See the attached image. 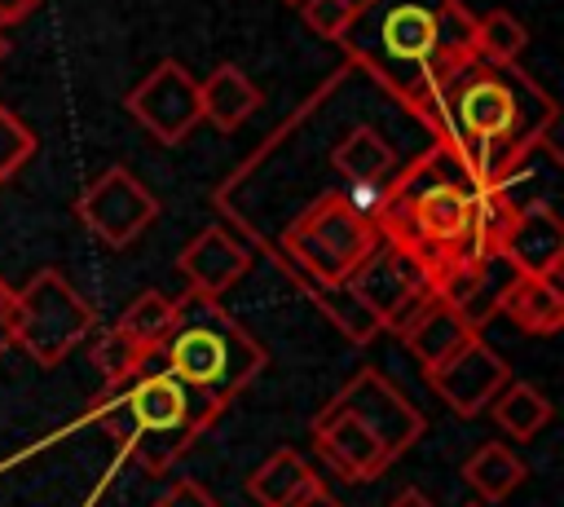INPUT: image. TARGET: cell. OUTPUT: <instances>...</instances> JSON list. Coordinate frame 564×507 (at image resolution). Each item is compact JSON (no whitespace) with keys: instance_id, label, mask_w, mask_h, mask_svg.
<instances>
[{"instance_id":"obj_1","label":"cell","mask_w":564,"mask_h":507,"mask_svg":"<svg viewBox=\"0 0 564 507\" xmlns=\"http://www.w3.org/2000/svg\"><path fill=\"white\" fill-rule=\"evenodd\" d=\"M471 26L463 0H361L339 44L366 79L427 123L445 84L476 57Z\"/></svg>"},{"instance_id":"obj_2","label":"cell","mask_w":564,"mask_h":507,"mask_svg":"<svg viewBox=\"0 0 564 507\" xmlns=\"http://www.w3.org/2000/svg\"><path fill=\"white\" fill-rule=\"evenodd\" d=\"M423 128L480 190H498L533 150L555 141V101L516 66L471 57L445 84Z\"/></svg>"},{"instance_id":"obj_3","label":"cell","mask_w":564,"mask_h":507,"mask_svg":"<svg viewBox=\"0 0 564 507\" xmlns=\"http://www.w3.org/2000/svg\"><path fill=\"white\" fill-rule=\"evenodd\" d=\"M93 419L106 423V432L145 476H167L194 436L220 419V406L189 392L167 370H141L123 384H106V392L93 401Z\"/></svg>"},{"instance_id":"obj_4","label":"cell","mask_w":564,"mask_h":507,"mask_svg":"<svg viewBox=\"0 0 564 507\" xmlns=\"http://www.w3.org/2000/svg\"><path fill=\"white\" fill-rule=\"evenodd\" d=\"M172 304H176V322L159 348V370H167L189 392H198L225 410L260 375L264 348L212 295L185 291Z\"/></svg>"},{"instance_id":"obj_5","label":"cell","mask_w":564,"mask_h":507,"mask_svg":"<svg viewBox=\"0 0 564 507\" xmlns=\"http://www.w3.org/2000/svg\"><path fill=\"white\" fill-rule=\"evenodd\" d=\"M13 344H22L40 366H57L88 331H93V304L57 273L40 269L22 291L9 300Z\"/></svg>"},{"instance_id":"obj_6","label":"cell","mask_w":564,"mask_h":507,"mask_svg":"<svg viewBox=\"0 0 564 507\" xmlns=\"http://www.w3.org/2000/svg\"><path fill=\"white\" fill-rule=\"evenodd\" d=\"M348 287L357 291V300L379 317V331H405L414 322V313L436 295L423 278V269L397 251L392 242L379 238V247L361 260V269L348 278Z\"/></svg>"},{"instance_id":"obj_7","label":"cell","mask_w":564,"mask_h":507,"mask_svg":"<svg viewBox=\"0 0 564 507\" xmlns=\"http://www.w3.org/2000/svg\"><path fill=\"white\" fill-rule=\"evenodd\" d=\"M75 216L106 247H128L159 220V198L145 190V181L115 163L75 198Z\"/></svg>"},{"instance_id":"obj_8","label":"cell","mask_w":564,"mask_h":507,"mask_svg":"<svg viewBox=\"0 0 564 507\" xmlns=\"http://www.w3.org/2000/svg\"><path fill=\"white\" fill-rule=\"evenodd\" d=\"M326 410H339V414H352L361 428H370L379 436V445L388 450V459H401L419 436H423V414L375 370V366H361L344 388L339 397H330Z\"/></svg>"},{"instance_id":"obj_9","label":"cell","mask_w":564,"mask_h":507,"mask_svg":"<svg viewBox=\"0 0 564 507\" xmlns=\"http://www.w3.org/2000/svg\"><path fill=\"white\" fill-rule=\"evenodd\" d=\"M128 115L159 141V145H181L198 123V79L181 66V62H159L128 97H123Z\"/></svg>"},{"instance_id":"obj_10","label":"cell","mask_w":564,"mask_h":507,"mask_svg":"<svg viewBox=\"0 0 564 507\" xmlns=\"http://www.w3.org/2000/svg\"><path fill=\"white\" fill-rule=\"evenodd\" d=\"M423 375H427L432 392H436L454 414L476 419V414L494 401V392L511 379V366H507L480 335H471L463 348H454L445 362H436V366L423 370Z\"/></svg>"},{"instance_id":"obj_11","label":"cell","mask_w":564,"mask_h":507,"mask_svg":"<svg viewBox=\"0 0 564 507\" xmlns=\"http://www.w3.org/2000/svg\"><path fill=\"white\" fill-rule=\"evenodd\" d=\"M498 260L511 265V273H533V278H555L564 265V220L546 198H529L511 207Z\"/></svg>"},{"instance_id":"obj_12","label":"cell","mask_w":564,"mask_h":507,"mask_svg":"<svg viewBox=\"0 0 564 507\" xmlns=\"http://www.w3.org/2000/svg\"><path fill=\"white\" fill-rule=\"evenodd\" d=\"M313 445H317V459L352 485H366V481L383 476L388 463H392L388 450L379 445V436L370 428H361L352 414H339V410H322L313 419Z\"/></svg>"},{"instance_id":"obj_13","label":"cell","mask_w":564,"mask_h":507,"mask_svg":"<svg viewBox=\"0 0 564 507\" xmlns=\"http://www.w3.org/2000/svg\"><path fill=\"white\" fill-rule=\"evenodd\" d=\"M176 269H181V278H185L189 291L220 300L251 269V251L225 225H207V229H198L185 242V251L176 256Z\"/></svg>"},{"instance_id":"obj_14","label":"cell","mask_w":564,"mask_h":507,"mask_svg":"<svg viewBox=\"0 0 564 507\" xmlns=\"http://www.w3.org/2000/svg\"><path fill=\"white\" fill-rule=\"evenodd\" d=\"M471 335H480V326H476L463 309L445 304L441 295H432V300L414 313V322L401 331L405 348L419 357V366H423V370H432L436 362H445V357H449L454 348H463Z\"/></svg>"},{"instance_id":"obj_15","label":"cell","mask_w":564,"mask_h":507,"mask_svg":"<svg viewBox=\"0 0 564 507\" xmlns=\"http://www.w3.org/2000/svg\"><path fill=\"white\" fill-rule=\"evenodd\" d=\"M260 106H264V93H260L256 79H247V71L234 66V62H220L207 79H198V115H203L216 132L242 128Z\"/></svg>"},{"instance_id":"obj_16","label":"cell","mask_w":564,"mask_h":507,"mask_svg":"<svg viewBox=\"0 0 564 507\" xmlns=\"http://www.w3.org/2000/svg\"><path fill=\"white\" fill-rule=\"evenodd\" d=\"M498 313H507L520 331L529 335H555L564 326V291L555 278H533V273H511V282L494 300Z\"/></svg>"},{"instance_id":"obj_17","label":"cell","mask_w":564,"mask_h":507,"mask_svg":"<svg viewBox=\"0 0 564 507\" xmlns=\"http://www.w3.org/2000/svg\"><path fill=\"white\" fill-rule=\"evenodd\" d=\"M330 168L348 181V185H388L397 176V150L379 137L375 123H357L348 128L335 150H330Z\"/></svg>"},{"instance_id":"obj_18","label":"cell","mask_w":564,"mask_h":507,"mask_svg":"<svg viewBox=\"0 0 564 507\" xmlns=\"http://www.w3.org/2000/svg\"><path fill=\"white\" fill-rule=\"evenodd\" d=\"M485 410H494V423L511 436V441H533L546 423H551V401L533 388V384H520V379H507L498 392H494V401L485 406Z\"/></svg>"},{"instance_id":"obj_19","label":"cell","mask_w":564,"mask_h":507,"mask_svg":"<svg viewBox=\"0 0 564 507\" xmlns=\"http://www.w3.org/2000/svg\"><path fill=\"white\" fill-rule=\"evenodd\" d=\"M529 476V467L516 459V450H507L502 441H485L480 450H471V459L463 463V481L485 498V503H502L520 481Z\"/></svg>"},{"instance_id":"obj_20","label":"cell","mask_w":564,"mask_h":507,"mask_svg":"<svg viewBox=\"0 0 564 507\" xmlns=\"http://www.w3.org/2000/svg\"><path fill=\"white\" fill-rule=\"evenodd\" d=\"M308 481H317V472L295 454V450H273L251 476H247V494L260 507H286Z\"/></svg>"},{"instance_id":"obj_21","label":"cell","mask_w":564,"mask_h":507,"mask_svg":"<svg viewBox=\"0 0 564 507\" xmlns=\"http://www.w3.org/2000/svg\"><path fill=\"white\" fill-rule=\"evenodd\" d=\"M524 44H529V26L511 9H489L471 26V53H476V62L516 66L520 53H524Z\"/></svg>"},{"instance_id":"obj_22","label":"cell","mask_w":564,"mask_h":507,"mask_svg":"<svg viewBox=\"0 0 564 507\" xmlns=\"http://www.w3.org/2000/svg\"><path fill=\"white\" fill-rule=\"evenodd\" d=\"M172 322H176V304L163 295V291H141L115 322V331H123L132 344H141L150 357L163 348V339L172 335Z\"/></svg>"},{"instance_id":"obj_23","label":"cell","mask_w":564,"mask_h":507,"mask_svg":"<svg viewBox=\"0 0 564 507\" xmlns=\"http://www.w3.org/2000/svg\"><path fill=\"white\" fill-rule=\"evenodd\" d=\"M145 362H150V353H145L141 344H132V339H128L123 331H115V326L93 344V366H97V375H101L106 384H123V379L141 375Z\"/></svg>"},{"instance_id":"obj_24","label":"cell","mask_w":564,"mask_h":507,"mask_svg":"<svg viewBox=\"0 0 564 507\" xmlns=\"http://www.w3.org/2000/svg\"><path fill=\"white\" fill-rule=\"evenodd\" d=\"M35 154V132L0 101V185H9Z\"/></svg>"},{"instance_id":"obj_25","label":"cell","mask_w":564,"mask_h":507,"mask_svg":"<svg viewBox=\"0 0 564 507\" xmlns=\"http://www.w3.org/2000/svg\"><path fill=\"white\" fill-rule=\"evenodd\" d=\"M352 4L357 0H300V18L308 31H317L322 40H339L344 26L352 22Z\"/></svg>"},{"instance_id":"obj_26","label":"cell","mask_w":564,"mask_h":507,"mask_svg":"<svg viewBox=\"0 0 564 507\" xmlns=\"http://www.w3.org/2000/svg\"><path fill=\"white\" fill-rule=\"evenodd\" d=\"M150 507H225L216 494H207L198 481H176L172 489H163Z\"/></svg>"},{"instance_id":"obj_27","label":"cell","mask_w":564,"mask_h":507,"mask_svg":"<svg viewBox=\"0 0 564 507\" xmlns=\"http://www.w3.org/2000/svg\"><path fill=\"white\" fill-rule=\"evenodd\" d=\"M286 507H344V503H339V498L322 485V476H317V481H308V485H304Z\"/></svg>"},{"instance_id":"obj_28","label":"cell","mask_w":564,"mask_h":507,"mask_svg":"<svg viewBox=\"0 0 564 507\" xmlns=\"http://www.w3.org/2000/svg\"><path fill=\"white\" fill-rule=\"evenodd\" d=\"M35 4H40V0H0V31H4V26H18L22 18H31Z\"/></svg>"},{"instance_id":"obj_29","label":"cell","mask_w":564,"mask_h":507,"mask_svg":"<svg viewBox=\"0 0 564 507\" xmlns=\"http://www.w3.org/2000/svg\"><path fill=\"white\" fill-rule=\"evenodd\" d=\"M388 507H432V503H427V498H423L419 489H401V494H397V498H392Z\"/></svg>"},{"instance_id":"obj_30","label":"cell","mask_w":564,"mask_h":507,"mask_svg":"<svg viewBox=\"0 0 564 507\" xmlns=\"http://www.w3.org/2000/svg\"><path fill=\"white\" fill-rule=\"evenodd\" d=\"M13 348V322H9V309H0V357Z\"/></svg>"},{"instance_id":"obj_31","label":"cell","mask_w":564,"mask_h":507,"mask_svg":"<svg viewBox=\"0 0 564 507\" xmlns=\"http://www.w3.org/2000/svg\"><path fill=\"white\" fill-rule=\"evenodd\" d=\"M9 300H13V287L0 278V309H9Z\"/></svg>"},{"instance_id":"obj_32","label":"cell","mask_w":564,"mask_h":507,"mask_svg":"<svg viewBox=\"0 0 564 507\" xmlns=\"http://www.w3.org/2000/svg\"><path fill=\"white\" fill-rule=\"evenodd\" d=\"M4 53H9V40H4V31H0V62H4Z\"/></svg>"},{"instance_id":"obj_33","label":"cell","mask_w":564,"mask_h":507,"mask_svg":"<svg viewBox=\"0 0 564 507\" xmlns=\"http://www.w3.org/2000/svg\"><path fill=\"white\" fill-rule=\"evenodd\" d=\"M467 507H480V503H467Z\"/></svg>"},{"instance_id":"obj_34","label":"cell","mask_w":564,"mask_h":507,"mask_svg":"<svg viewBox=\"0 0 564 507\" xmlns=\"http://www.w3.org/2000/svg\"><path fill=\"white\" fill-rule=\"evenodd\" d=\"M286 4H300V0H286Z\"/></svg>"}]
</instances>
